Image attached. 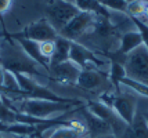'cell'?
<instances>
[{"label": "cell", "mask_w": 148, "mask_h": 138, "mask_svg": "<svg viewBox=\"0 0 148 138\" xmlns=\"http://www.w3.org/2000/svg\"><path fill=\"white\" fill-rule=\"evenodd\" d=\"M101 4H103L108 11H110V10H114V11H118V13L127 14V3H126L125 0H103Z\"/></svg>", "instance_id": "20"}, {"label": "cell", "mask_w": 148, "mask_h": 138, "mask_svg": "<svg viewBox=\"0 0 148 138\" xmlns=\"http://www.w3.org/2000/svg\"><path fill=\"white\" fill-rule=\"evenodd\" d=\"M71 46H72L71 40L65 39V37L58 35L57 37L54 39V51H53V55L50 58V68L69 59Z\"/></svg>", "instance_id": "14"}, {"label": "cell", "mask_w": 148, "mask_h": 138, "mask_svg": "<svg viewBox=\"0 0 148 138\" xmlns=\"http://www.w3.org/2000/svg\"><path fill=\"white\" fill-rule=\"evenodd\" d=\"M1 99L4 101V104L10 109L38 119H50L53 115H57L60 112H68L73 109L75 106H82L77 105V104L54 102V101H47V99L25 98V99H17V101H10V99H7L3 95H1Z\"/></svg>", "instance_id": "1"}, {"label": "cell", "mask_w": 148, "mask_h": 138, "mask_svg": "<svg viewBox=\"0 0 148 138\" xmlns=\"http://www.w3.org/2000/svg\"><path fill=\"white\" fill-rule=\"evenodd\" d=\"M86 108L93 115H96L97 118H100L110 126L112 135H115L116 138H122V135L129 127V124L125 123L111 106H108L107 104H104L101 101H89Z\"/></svg>", "instance_id": "6"}, {"label": "cell", "mask_w": 148, "mask_h": 138, "mask_svg": "<svg viewBox=\"0 0 148 138\" xmlns=\"http://www.w3.org/2000/svg\"><path fill=\"white\" fill-rule=\"evenodd\" d=\"M130 18H132V21H133V24H134L137 32L140 33V36H141L143 44L148 48V24L143 22L140 18H134V17H130Z\"/></svg>", "instance_id": "21"}, {"label": "cell", "mask_w": 148, "mask_h": 138, "mask_svg": "<svg viewBox=\"0 0 148 138\" xmlns=\"http://www.w3.org/2000/svg\"><path fill=\"white\" fill-rule=\"evenodd\" d=\"M40 50H42V54L45 55L47 59L51 58L53 51H54V41H43L40 43Z\"/></svg>", "instance_id": "22"}, {"label": "cell", "mask_w": 148, "mask_h": 138, "mask_svg": "<svg viewBox=\"0 0 148 138\" xmlns=\"http://www.w3.org/2000/svg\"><path fill=\"white\" fill-rule=\"evenodd\" d=\"M147 84H148V82H147Z\"/></svg>", "instance_id": "34"}, {"label": "cell", "mask_w": 148, "mask_h": 138, "mask_svg": "<svg viewBox=\"0 0 148 138\" xmlns=\"http://www.w3.org/2000/svg\"><path fill=\"white\" fill-rule=\"evenodd\" d=\"M46 1H47V4H50V3H53L54 0H46Z\"/></svg>", "instance_id": "29"}, {"label": "cell", "mask_w": 148, "mask_h": 138, "mask_svg": "<svg viewBox=\"0 0 148 138\" xmlns=\"http://www.w3.org/2000/svg\"><path fill=\"white\" fill-rule=\"evenodd\" d=\"M122 138H148V124L143 113H136L134 120L129 124Z\"/></svg>", "instance_id": "15"}, {"label": "cell", "mask_w": 148, "mask_h": 138, "mask_svg": "<svg viewBox=\"0 0 148 138\" xmlns=\"http://www.w3.org/2000/svg\"><path fill=\"white\" fill-rule=\"evenodd\" d=\"M11 40V39H10ZM0 65L11 73H22L26 76H42L38 64L29 58L18 43H10L0 46Z\"/></svg>", "instance_id": "2"}, {"label": "cell", "mask_w": 148, "mask_h": 138, "mask_svg": "<svg viewBox=\"0 0 148 138\" xmlns=\"http://www.w3.org/2000/svg\"><path fill=\"white\" fill-rule=\"evenodd\" d=\"M11 7V0H0V14L6 13Z\"/></svg>", "instance_id": "23"}, {"label": "cell", "mask_w": 148, "mask_h": 138, "mask_svg": "<svg viewBox=\"0 0 148 138\" xmlns=\"http://www.w3.org/2000/svg\"><path fill=\"white\" fill-rule=\"evenodd\" d=\"M10 39V37H8ZM14 41L18 43V46L24 50V53L32 58L38 65L43 66L45 72L49 75V71H50V59H47L42 54V50H40V43L38 41H32V40H28V39H22V37H15V39H11Z\"/></svg>", "instance_id": "13"}, {"label": "cell", "mask_w": 148, "mask_h": 138, "mask_svg": "<svg viewBox=\"0 0 148 138\" xmlns=\"http://www.w3.org/2000/svg\"><path fill=\"white\" fill-rule=\"evenodd\" d=\"M73 4L77 7L79 11L90 13L93 15L101 18H110V11L98 1V0H73Z\"/></svg>", "instance_id": "16"}, {"label": "cell", "mask_w": 148, "mask_h": 138, "mask_svg": "<svg viewBox=\"0 0 148 138\" xmlns=\"http://www.w3.org/2000/svg\"><path fill=\"white\" fill-rule=\"evenodd\" d=\"M125 1H126V3L129 4V3H132V1H136V0H125Z\"/></svg>", "instance_id": "28"}, {"label": "cell", "mask_w": 148, "mask_h": 138, "mask_svg": "<svg viewBox=\"0 0 148 138\" xmlns=\"http://www.w3.org/2000/svg\"><path fill=\"white\" fill-rule=\"evenodd\" d=\"M64 1H69V3H73V0H64Z\"/></svg>", "instance_id": "31"}, {"label": "cell", "mask_w": 148, "mask_h": 138, "mask_svg": "<svg viewBox=\"0 0 148 138\" xmlns=\"http://www.w3.org/2000/svg\"><path fill=\"white\" fill-rule=\"evenodd\" d=\"M126 77V71H125V66L121 62H116V61H111V68L110 72H108V79H110L111 84L115 87L116 92H121V82L122 79Z\"/></svg>", "instance_id": "17"}, {"label": "cell", "mask_w": 148, "mask_h": 138, "mask_svg": "<svg viewBox=\"0 0 148 138\" xmlns=\"http://www.w3.org/2000/svg\"><path fill=\"white\" fill-rule=\"evenodd\" d=\"M94 24H96V20L93 14L79 11L58 35L71 41H76L80 36H83L89 29L94 27Z\"/></svg>", "instance_id": "8"}, {"label": "cell", "mask_w": 148, "mask_h": 138, "mask_svg": "<svg viewBox=\"0 0 148 138\" xmlns=\"http://www.w3.org/2000/svg\"><path fill=\"white\" fill-rule=\"evenodd\" d=\"M15 138H43L42 134H32V135H22V137H15Z\"/></svg>", "instance_id": "24"}, {"label": "cell", "mask_w": 148, "mask_h": 138, "mask_svg": "<svg viewBox=\"0 0 148 138\" xmlns=\"http://www.w3.org/2000/svg\"><path fill=\"white\" fill-rule=\"evenodd\" d=\"M80 113H82L83 124L86 127V133H87L89 138H96V137H101V135L112 134L110 126L100 118H97L96 115H93L86 106H80Z\"/></svg>", "instance_id": "12"}, {"label": "cell", "mask_w": 148, "mask_h": 138, "mask_svg": "<svg viewBox=\"0 0 148 138\" xmlns=\"http://www.w3.org/2000/svg\"><path fill=\"white\" fill-rule=\"evenodd\" d=\"M76 86L86 91H97L105 86L112 84L108 79V73H104L103 71L93 69V68H86L79 75L76 80Z\"/></svg>", "instance_id": "9"}, {"label": "cell", "mask_w": 148, "mask_h": 138, "mask_svg": "<svg viewBox=\"0 0 148 138\" xmlns=\"http://www.w3.org/2000/svg\"><path fill=\"white\" fill-rule=\"evenodd\" d=\"M69 59L73 64H76L82 71L86 69V68H89V64H94L97 68L104 65V61H101L98 58L94 51H91L90 48H87L86 46L77 43V41H72Z\"/></svg>", "instance_id": "11"}, {"label": "cell", "mask_w": 148, "mask_h": 138, "mask_svg": "<svg viewBox=\"0 0 148 138\" xmlns=\"http://www.w3.org/2000/svg\"><path fill=\"white\" fill-rule=\"evenodd\" d=\"M145 6L147 3L144 0H136L127 4V15L129 17H134V18H143L144 11H145Z\"/></svg>", "instance_id": "19"}, {"label": "cell", "mask_w": 148, "mask_h": 138, "mask_svg": "<svg viewBox=\"0 0 148 138\" xmlns=\"http://www.w3.org/2000/svg\"><path fill=\"white\" fill-rule=\"evenodd\" d=\"M57 36H58L57 31L50 25V22L46 18H40L39 21L32 22L28 27H25L21 32L10 33L7 37H10V39L22 37V39H28V40H32V41L43 43V41H54V39Z\"/></svg>", "instance_id": "7"}, {"label": "cell", "mask_w": 148, "mask_h": 138, "mask_svg": "<svg viewBox=\"0 0 148 138\" xmlns=\"http://www.w3.org/2000/svg\"><path fill=\"white\" fill-rule=\"evenodd\" d=\"M98 101L111 106L125 123L132 124V122L134 120V116L137 113V97L134 94L105 91L100 94Z\"/></svg>", "instance_id": "3"}, {"label": "cell", "mask_w": 148, "mask_h": 138, "mask_svg": "<svg viewBox=\"0 0 148 138\" xmlns=\"http://www.w3.org/2000/svg\"><path fill=\"white\" fill-rule=\"evenodd\" d=\"M96 138H116V137L112 135V134H110V135H101V137H96Z\"/></svg>", "instance_id": "26"}, {"label": "cell", "mask_w": 148, "mask_h": 138, "mask_svg": "<svg viewBox=\"0 0 148 138\" xmlns=\"http://www.w3.org/2000/svg\"><path fill=\"white\" fill-rule=\"evenodd\" d=\"M98 1H100V3H101V1H103V0H98Z\"/></svg>", "instance_id": "33"}, {"label": "cell", "mask_w": 148, "mask_h": 138, "mask_svg": "<svg viewBox=\"0 0 148 138\" xmlns=\"http://www.w3.org/2000/svg\"><path fill=\"white\" fill-rule=\"evenodd\" d=\"M80 72H82V69L76 64H73L71 59H68L65 62L51 66L47 77H50L51 80L58 82V83H64V84H76V80Z\"/></svg>", "instance_id": "10"}, {"label": "cell", "mask_w": 148, "mask_h": 138, "mask_svg": "<svg viewBox=\"0 0 148 138\" xmlns=\"http://www.w3.org/2000/svg\"><path fill=\"white\" fill-rule=\"evenodd\" d=\"M126 76L134 80L148 82V48L144 44L129 53L123 59Z\"/></svg>", "instance_id": "4"}, {"label": "cell", "mask_w": 148, "mask_h": 138, "mask_svg": "<svg viewBox=\"0 0 148 138\" xmlns=\"http://www.w3.org/2000/svg\"><path fill=\"white\" fill-rule=\"evenodd\" d=\"M77 13L79 10L73 3L64 0H54L53 3L47 4L46 20L50 22V25L57 31V33H60Z\"/></svg>", "instance_id": "5"}, {"label": "cell", "mask_w": 148, "mask_h": 138, "mask_svg": "<svg viewBox=\"0 0 148 138\" xmlns=\"http://www.w3.org/2000/svg\"><path fill=\"white\" fill-rule=\"evenodd\" d=\"M143 116H144V119H145V122H147V124H148V111L144 112V113H143Z\"/></svg>", "instance_id": "27"}, {"label": "cell", "mask_w": 148, "mask_h": 138, "mask_svg": "<svg viewBox=\"0 0 148 138\" xmlns=\"http://www.w3.org/2000/svg\"><path fill=\"white\" fill-rule=\"evenodd\" d=\"M121 84L132 88L136 94H138V95H141V97L148 98V84L147 83L140 82V80H134V79H132V77H127V76H126L125 79H122Z\"/></svg>", "instance_id": "18"}, {"label": "cell", "mask_w": 148, "mask_h": 138, "mask_svg": "<svg viewBox=\"0 0 148 138\" xmlns=\"http://www.w3.org/2000/svg\"><path fill=\"white\" fill-rule=\"evenodd\" d=\"M144 1H145V3H148V0H144Z\"/></svg>", "instance_id": "32"}, {"label": "cell", "mask_w": 148, "mask_h": 138, "mask_svg": "<svg viewBox=\"0 0 148 138\" xmlns=\"http://www.w3.org/2000/svg\"><path fill=\"white\" fill-rule=\"evenodd\" d=\"M0 138H7V137H4V134H0ZM13 138H15V137H13Z\"/></svg>", "instance_id": "30"}, {"label": "cell", "mask_w": 148, "mask_h": 138, "mask_svg": "<svg viewBox=\"0 0 148 138\" xmlns=\"http://www.w3.org/2000/svg\"><path fill=\"white\" fill-rule=\"evenodd\" d=\"M4 72H6V69L0 65V86H1V83H3V79H4Z\"/></svg>", "instance_id": "25"}]
</instances>
